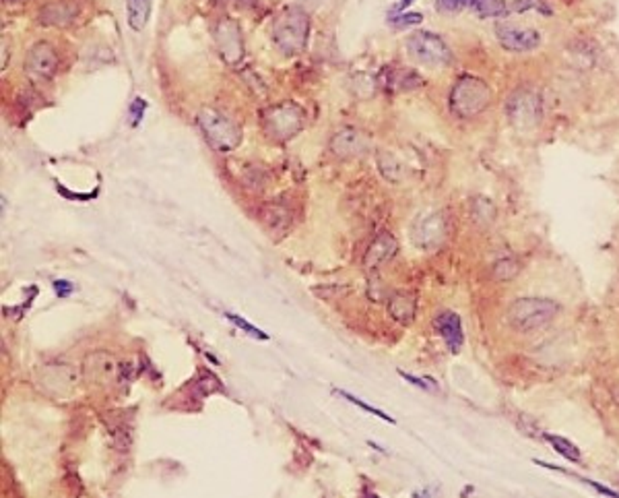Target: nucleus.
Instances as JSON below:
<instances>
[{"label":"nucleus","mask_w":619,"mask_h":498,"mask_svg":"<svg viewBox=\"0 0 619 498\" xmlns=\"http://www.w3.org/2000/svg\"><path fill=\"white\" fill-rule=\"evenodd\" d=\"M308 35H310V19L306 11L302 9H289L283 15L277 17L275 26H272V42L279 50L287 54V57H295L302 54L308 46Z\"/></svg>","instance_id":"f257e3e1"},{"label":"nucleus","mask_w":619,"mask_h":498,"mask_svg":"<svg viewBox=\"0 0 619 498\" xmlns=\"http://www.w3.org/2000/svg\"><path fill=\"white\" fill-rule=\"evenodd\" d=\"M492 102V91L481 79L461 77L450 94V106L458 119H473L481 114Z\"/></svg>","instance_id":"f03ea898"},{"label":"nucleus","mask_w":619,"mask_h":498,"mask_svg":"<svg viewBox=\"0 0 619 498\" xmlns=\"http://www.w3.org/2000/svg\"><path fill=\"white\" fill-rule=\"evenodd\" d=\"M264 133L275 141H289L306 125V112L294 102H283L271 106L263 114Z\"/></svg>","instance_id":"7ed1b4c3"},{"label":"nucleus","mask_w":619,"mask_h":498,"mask_svg":"<svg viewBox=\"0 0 619 498\" xmlns=\"http://www.w3.org/2000/svg\"><path fill=\"white\" fill-rule=\"evenodd\" d=\"M198 126H201L209 145L215 147L219 153L233 151L241 141L238 126H235L232 120H227L225 116L217 112V110L204 108L203 112L198 114Z\"/></svg>","instance_id":"20e7f679"},{"label":"nucleus","mask_w":619,"mask_h":498,"mask_svg":"<svg viewBox=\"0 0 619 498\" xmlns=\"http://www.w3.org/2000/svg\"><path fill=\"white\" fill-rule=\"evenodd\" d=\"M557 306L545 298H520L510 306L508 317L518 331H535L551 323Z\"/></svg>","instance_id":"39448f33"},{"label":"nucleus","mask_w":619,"mask_h":498,"mask_svg":"<svg viewBox=\"0 0 619 498\" xmlns=\"http://www.w3.org/2000/svg\"><path fill=\"white\" fill-rule=\"evenodd\" d=\"M407 48L413 54V58H417L421 65L427 66H446L452 60V52L446 46V42L432 32L413 34L407 40Z\"/></svg>","instance_id":"423d86ee"},{"label":"nucleus","mask_w":619,"mask_h":498,"mask_svg":"<svg viewBox=\"0 0 619 498\" xmlns=\"http://www.w3.org/2000/svg\"><path fill=\"white\" fill-rule=\"evenodd\" d=\"M495 38H498L500 46L508 52H532L541 44V34L535 32L531 27H520L512 26V23H500L495 27Z\"/></svg>","instance_id":"0eeeda50"},{"label":"nucleus","mask_w":619,"mask_h":498,"mask_svg":"<svg viewBox=\"0 0 619 498\" xmlns=\"http://www.w3.org/2000/svg\"><path fill=\"white\" fill-rule=\"evenodd\" d=\"M539 116H541V103H539V97L532 91L524 89L512 96L510 103H508V119L514 126L526 131V128L537 125Z\"/></svg>","instance_id":"6e6552de"},{"label":"nucleus","mask_w":619,"mask_h":498,"mask_svg":"<svg viewBox=\"0 0 619 498\" xmlns=\"http://www.w3.org/2000/svg\"><path fill=\"white\" fill-rule=\"evenodd\" d=\"M215 42L219 48L221 58L227 65H238L244 57V40H241V29L233 19H221L215 27Z\"/></svg>","instance_id":"1a4fd4ad"},{"label":"nucleus","mask_w":619,"mask_h":498,"mask_svg":"<svg viewBox=\"0 0 619 498\" xmlns=\"http://www.w3.org/2000/svg\"><path fill=\"white\" fill-rule=\"evenodd\" d=\"M56 69H58V54L46 42H40L31 48L27 58H25V71L31 79L37 81H48L50 77H54Z\"/></svg>","instance_id":"9d476101"},{"label":"nucleus","mask_w":619,"mask_h":498,"mask_svg":"<svg viewBox=\"0 0 619 498\" xmlns=\"http://www.w3.org/2000/svg\"><path fill=\"white\" fill-rule=\"evenodd\" d=\"M79 17V4L71 0H54V3L43 4L37 13V21L48 27H66Z\"/></svg>","instance_id":"9b49d317"},{"label":"nucleus","mask_w":619,"mask_h":498,"mask_svg":"<svg viewBox=\"0 0 619 498\" xmlns=\"http://www.w3.org/2000/svg\"><path fill=\"white\" fill-rule=\"evenodd\" d=\"M444 238V219L439 213L419 218L413 226V240L419 249H436Z\"/></svg>","instance_id":"f8f14e48"},{"label":"nucleus","mask_w":619,"mask_h":498,"mask_svg":"<svg viewBox=\"0 0 619 498\" xmlns=\"http://www.w3.org/2000/svg\"><path fill=\"white\" fill-rule=\"evenodd\" d=\"M365 147H368V139L355 128H343L331 139V151L343 159L359 156V153L365 151Z\"/></svg>","instance_id":"ddd939ff"},{"label":"nucleus","mask_w":619,"mask_h":498,"mask_svg":"<svg viewBox=\"0 0 619 498\" xmlns=\"http://www.w3.org/2000/svg\"><path fill=\"white\" fill-rule=\"evenodd\" d=\"M436 327L450 352L456 354L458 349L462 348V341H464L461 317H458L456 312H442V315L436 317Z\"/></svg>","instance_id":"4468645a"},{"label":"nucleus","mask_w":619,"mask_h":498,"mask_svg":"<svg viewBox=\"0 0 619 498\" xmlns=\"http://www.w3.org/2000/svg\"><path fill=\"white\" fill-rule=\"evenodd\" d=\"M394 253H396V240L390 236L388 232L378 234L374 242L370 244L368 253H365V257H363V267L365 269L380 267L382 263L393 259Z\"/></svg>","instance_id":"2eb2a0df"},{"label":"nucleus","mask_w":619,"mask_h":498,"mask_svg":"<svg viewBox=\"0 0 619 498\" xmlns=\"http://www.w3.org/2000/svg\"><path fill=\"white\" fill-rule=\"evenodd\" d=\"M126 15L128 26L134 32H142L151 17V0H126Z\"/></svg>","instance_id":"dca6fc26"},{"label":"nucleus","mask_w":619,"mask_h":498,"mask_svg":"<svg viewBox=\"0 0 619 498\" xmlns=\"http://www.w3.org/2000/svg\"><path fill=\"white\" fill-rule=\"evenodd\" d=\"M388 312L394 321L399 323H411L415 317V300L409 294H396V296L390 300Z\"/></svg>","instance_id":"f3484780"},{"label":"nucleus","mask_w":619,"mask_h":498,"mask_svg":"<svg viewBox=\"0 0 619 498\" xmlns=\"http://www.w3.org/2000/svg\"><path fill=\"white\" fill-rule=\"evenodd\" d=\"M470 7L479 17H504L510 13V4H506L504 0H473Z\"/></svg>","instance_id":"a211bd4d"},{"label":"nucleus","mask_w":619,"mask_h":498,"mask_svg":"<svg viewBox=\"0 0 619 498\" xmlns=\"http://www.w3.org/2000/svg\"><path fill=\"white\" fill-rule=\"evenodd\" d=\"M545 441L551 442V445L555 447V451L563 455L568 461H580V448L574 445V442H569L568 439H562V436H554V434H545Z\"/></svg>","instance_id":"6ab92c4d"},{"label":"nucleus","mask_w":619,"mask_h":498,"mask_svg":"<svg viewBox=\"0 0 619 498\" xmlns=\"http://www.w3.org/2000/svg\"><path fill=\"white\" fill-rule=\"evenodd\" d=\"M510 11H514V13H526V11H541V13H547L543 0H514V3H510Z\"/></svg>","instance_id":"aec40b11"},{"label":"nucleus","mask_w":619,"mask_h":498,"mask_svg":"<svg viewBox=\"0 0 619 498\" xmlns=\"http://www.w3.org/2000/svg\"><path fill=\"white\" fill-rule=\"evenodd\" d=\"M339 395H340V397H345V399H349V402H351V403H355V405H359V408H362V410H365V411H368V414H374V416H378V418H382V420H384V422H390V424H394V420H393V418H390V416H386V414H384V411H382V410H376V408H371V405H368V403H365V402H362V399H357L355 395H351V393H347V391H339Z\"/></svg>","instance_id":"412c9836"},{"label":"nucleus","mask_w":619,"mask_h":498,"mask_svg":"<svg viewBox=\"0 0 619 498\" xmlns=\"http://www.w3.org/2000/svg\"><path fill=\"white\" fill-rule=\"evenodd\" d=\"M227 318H229V321H232L233 325H235V327H240L241 331H246V333L248 335H252V337H258V340H269V335H266V333H263V331H260V329H256V327H254V325H250V323H246L244 321V318H240L238 315H232V312H227V315H225Z\"/></svg>","instance_id":"4be33fe9"},{"label":"nucleus","mask_w":619,"mask_h":498,"mask_svg":"<svg viewBox=\"0 0 619 498\" xmlns=\"http://www.w3.org/2000/svg\"><path fill=\"white\" fill-rule=\"evenodd\" d=\"M421 17L419 13H390L388 15V23H393V26L396 27H402V26H417V23H421Z\"/></svg>","instance_id":"5701e85b"},{"label":"nucleus","mask_w":619,"mask_h":498,"mask_svg":"<svg viewBox=\"0 0 619 498\" xmlns=\"http://www.w3.org/2000/svg\"><path fill=\"white\" fill-rule=\"evenodd\" d=\"M473 0H436V7L439 11H446V13H456L464 7H470Z\"/></svg>","instance_id":"b1692460"},{"label":"nucleus","mask_w":619,"mask_h":498,"mask_svg":"<svg viewBox=\"0 0 619 498\" xmlns=\"http://www.w3.org/2000/svg\"><path fill=\"white\" fill-rule=\"evenodd\" d=\"M145 108H147L145 100L136 97V100L133 102V106H130V116H133V125H139L141 119H142V114H145Z\"/></svg>","instance_id":"393cba45"},{"label":"nucleus","mask_w":619,"mask_h":498,"mask_svg":"<svg viewBox=\"0 0 619 498\" xmlns=\"http://www.w3.org/2000/svg\"><path fill=\"white\" fill-rule=\"evenodd\" d=\"M54 290H56V294H58L60 298H66V296H71L74 287H73L71 281H66V280H56V281H54Z\"/></svg>","instance_id":"a878e982"},{"label":"nucleus","mask_w":619,"mask_h":498,"mask_svg":"<svg viewBox=\"0 0 619 498\" xmlns=\"http://www.w3.org/2000/svg\"><path fill=\"white\" fill-rule=\"evenodd\" d=\"M402 379L409 380V383H413L415 387H421V389H432L433 387V380H427V379H417V377H413V374H407V372H399Z\"/></svg>","instance_id":"bb28decb"},{"label":"nucleus","mask_w":619,"mask_h":498,"mask_svg":"<svg viewBox=\"0 0 619 498\" xmlns=\"http://www.w3.org/2000/svg\"><path fill=\"white\" fill-rule=\"evenodd\" d=\"M295 3H300L303 9H316L322 0H295Z\"/></svg>","instance_id":"cd10ccee"},{"label":"nucleus","mask_w":619,"mask_h":498,"mask_svg":"<svg viewBox=\"0 0 619 498\" xmlns=\"http://www.w3.org/2000/svg\"><path fill=\"white\" fill-rule=\"evenodd\" d=\"M411 3H413V0H401V3L393 9V13H402V11H405Z\"/></svg>","instance_id":"c85d7f7f"},{"label":"nucleus","mask_w":619,"mask_h":498,"mask_svg":"<svg viewBox=\"0 0 619 498\" xmlns=\"http://www.w3.org/2000/svg\"><path fill=\"white\" fill-rule=\"evenodd\" d=\"M4 3H19V0H4Z\"/></svg>","instance_id":"c756f323"}]
</instances>
